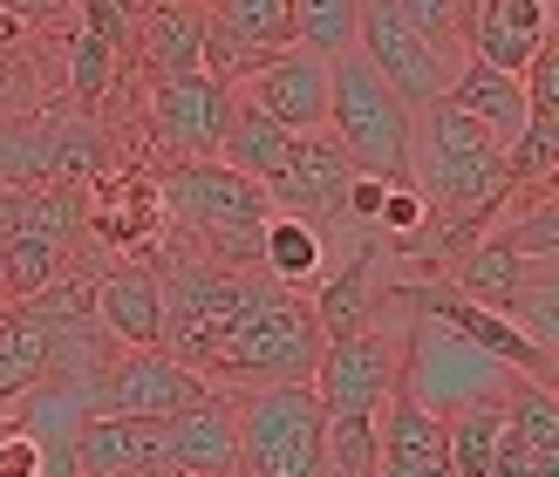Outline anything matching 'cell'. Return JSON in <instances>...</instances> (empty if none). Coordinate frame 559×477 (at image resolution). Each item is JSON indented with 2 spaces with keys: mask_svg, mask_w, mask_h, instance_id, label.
I'll use <instances>...</instances> for the list:
<instances>
[{
  "mask_svg": "<svg viewBox=\"0 0 559 477\" xmlns=\"http://www.w3.org/2000/svg\"><path fill=\"white\" fill-rule=\"evenodd\" d=\"M287 157H294V136L280 130L266 109H253V103L239 96L226 136H218V164H226V171H239V178H253V184H273L280 171H287Z\"/></svg>",
  "mask_w": 559,
  "mask_h": 477,
  "instance_id": "44dd1931",
  "label": "cell"
},
{
  "mask_svg": "<svg viewBox=\"0 0 559 477\" xmlns=\"http://www.w3.org/2000/svg\"><path fill=\"white\" fill-rule=\"evenodd\" d=\"M0 477H41V443L14 430V437H0Z\"/></svg>",
  "mask_w": 559,
  "mask_h": 477,
  "instance_id": "e575fe53",
  "label": "cell"
},
{
  "mask_svg": "<svg viewBox=\"0 0 559 477\" xmlns=\"http://www.w3.org/2000/svg\"><path fill=\"white\" fill-rule=\"evenodd\" d=\"M157 184V212H164V239L185 260L205 266H260V232H266V191L253 178L226 171V164H164L151 178Z\"/></svg>",
  "mask_w": 559,
  "mask_h": 477,
  "instance_id": "6da1fadb",
  "label": "cell"
},
{
  "mask_svg": "<svg viewBox=\"0 0 559 477\" xmlns=\"http://www.w3.org/2000/svg\"><path fill=\"white\" fill-rule=\"evenodd\" d=\"M376 416H328V477H376Z\"/></svg>",
  "mask_w": 559,
  "mask_h": 477,
  "instance_id": "f546056e",
  "label": "cell"
},
{
  "mask_svg": "<svg viewBox=\"0 0 559 477\" xmlns=\"http://www.w3.org/2000/svg\"><path fill=\"white\" fill-rule=\"evenodd\" d=\"M424 226H430L424 191H416V184H389V191H382V212H376V239H382V246H409Z\"/></svg>",
  "mask_w": 559,
  "mask_h": 477,
  "instance_id": "1f68e13d",
  "label": "cell"
},
{
  "mask_svg": "<svg viewBox=\"0 0 559 477\" xmlns=\"http://www.w3.org/2000/svg\"><path fill=\"white\" fill-rule=\"evenodd\" d=\"M157 287H164V334H157V348L185 361L191 375L205 382V369L218 361V348H226V334L246 321V307L260 300L266 287V273L260 266H205V260H185V252H171V266L157 273Z\"/></svg>",
  "mask_w": 559,
  "mask_h": 477,
  "instance_id": "3957f363",
  "label": "cell"
},
{
  "mask_svg": "<svg viewBox=\"0 0 559 477\" xmlns=\"http://www.w3.org/2000/svg\"><path fill=\"white\" fill-rule=\"evenodd\" d=\"M164 464L185 470V477H233L239 470V409H233V396L212 389L205 403L164 416Z\"/></svg>",
  "mask_w": 559,
  "mask_h": 477,
  "instance_id": "5bb4252c",
  "label": "cell"
},
{
  "mask_svg": "<svg viewBox=\"0 0 559 477\" xmlns=\"http://www.w3.org/2000/svg\"><path fill=\"white\" fill-rule=\"evenodd\" d=\"M376 477H451V457H382Z\"/></svg>",
  "mask_w": 559,
  "mask_h": 477,
  "instance_id": "d590c367",
  "label": "cell"
},
{
  "mask_svg": "<svg viewBox=\"0 0 559 477\" xmlns=\"http://www.w3.org/2000/svg\"><path fill=\"white\" fill-rule=\"evenodd\" d=\"M396 389L409 403H424L430 416H451L464 403H491L506 396V369L485 361L464 334L437 327V321H409L403 334V369H396Z\"/></svg>",
  "mask_w": 559,
  "mask_h": 477,
  "instance_id": "8992f818",
  "label": "cell"
},
{
  "mask_svg": "<svg viewBox=\"0 0 559 477\" xmlns=\"http://www.w3.org/2000/svg\"><path fill=\"white\" fill-rule=\"evenodd\" d=\"M498 443H506V396L491 403H464L443 416V457H451V477H485Z\"/></svg>",
  "mask_w": 559,
  "mask_h": 477,
  "instance_id": "603a6c76",
  "label": "cell"
},
{
  "mask_svg": "<svg viewBox=\"0 0 559 477\" xmlns=\"http://www.w3.org/2000/svg\"><path fill=\"white\" fill-rule=\"evenodd\" d=\"M539 41H552V0H478L471 35H464V55H478V62L519 75L539 55Z\"/></svg>",
  "mask_w": 559,
  "mask_h": 477,
  "instance_id": "9a60e30c",
  "label": "cell"
},
{
  "mask_svg": "<svg viewBox=\"0 0 559 477\" xmlns=\"http://www.w3.org/2000/svg\"><path fill=\"white\" fill-rule=\"evenodd\" d=\"M519 90H525V109L533 117H559V48L539 41V55L519 69Z\"/></svg>",
  "mask_w": 559,
  "mask_h": 477,
  "instance_id": "836d02e7",
  "label": "cell"
},
{
  "mask_svg": "<svg viewBox=\"0 0 559 477\" xmlns=\"http://www.w3.org/2000/svg\"><path fill=\"white\" fill-rule=\"evenodd\" d=\"M369 0H294V27H300V41L307 48H321V55H342L355 41V21Z\"/></svg>",
  "mask_w": 559,
  "mask_h": 477,
  "instance_id": "4dcf8cb0",
  "label": "cell"
},
{
  "mask_svg": "<svg viewBox=\"0 0 559 477\" xmlns=\"http://www.w3.org/2000/svg\"><path fill=\"white\" fill-rule=\"evenodd\" d=\"M62 279V246L41 232H8L0 239V307H27Z\"/></svg>",
  "mask_w": 559,
  "mask_h": 477,
  "instance_id": "d4e9b609",
  "label": "cell"
},
{
  "mask_svg": "<svg viewBox=\"0 0 559 477\" xmlns=\"http://www.w3.org/2000/svg\"><path fill=\"white\" fill-rule=\"evenodd\" d=\"M69 457H75V477L157 470L164 464V424H144V416H82Z\"/></svg>",
  "mask_w": 559,
  "mask_h": 477,
  "instance_id": "e0dca14e",
  "label": "cell"
},
{
  "mask_svg": "<svg viewBox=\"0 0 559 477\" xmlns=\"http://www.w3.org/2000/svg\"><path fill=\"white\" fill-rule=\"evenodd\" d=\"M328 355V334L314 321L307 294H287V287H260V300L246 307V321L226 334L218 361L205 369V389L218 396H253V389H280V382H314Z\"/></svg>",
  "mask_w": 559,
  "mask_h": 477,
  "instance_id": "7a4b0ae2",
  "label": "cell"
},
{
  "mask_svg": "<svg viewBox=\"0 0 559 477\" xmlns=\"http://www.w3.org/2000/svg\"><path fill=\"white\" fill-rule=\"evenodd\" d=\"M559 171V117H525V130L506 144V184L512 191H539Z\"/></svg>",
  "mask_w": 559,
  "mask_h": 477,
  "instance_id": "83f0119b",
  "label": "cell"
},
{
  "mask_svg": "<svg viewBox=\"0 0 559 477\" xmlns=\"http://www.w3.org/2000/svg\"><path fill=\"white\" fill-rule=\"evenodd\" d=\"M136 62H144L151 82L171 75H199L205 69V8L199 0H151L136 14Z\"/></svg>",
  "mask_w": 559,
  "mask_h": 477,
  "instance_id": "ac0fdd59",
  "label": "cell"
},
{
  "mask_svg": "<svg viewBox=\"0 0 559 477\" xmlns=\"http://www.w3.org/2000/svg\"><path fill=\"white\" fill-rule=\"evenodd\" d=\"M300 41L294 0H205V75L239 90L246 75Z\"/></svg>",
  "mask_w": 559,
  "mask_h": 477,
  "instance_id": "30bf717a",
  "label": "cell"
},
{
  "mask_svg": "<svg viewBox=\"0 0 559 477\" xmlns=\"http://www.w3.org/2000/svg\"><path fill=\"white\" fill-rule=\"evenodd\" d=\"M96 327L109 334L117 348H157L164 334V287H157V266H109L96 279Z\"/></svg>",
  "mask_w": 559,
  "mask_h": 477,
  "instance_id": "d6986e66",
  "label": "cell"
},
{
  "mask_svg": "<svg viewBox=\"0 0 559 477\" xmlns=\"http://www.w3.org/2000/svg\"><path fill=\"white\" fill-rule=\"evenodd\" d=\"M451 109H464L471 123H478L485 136L498 151L512 144V136L525 130V117H533V109H525V90H519V75H506V69H491V62H478V55H464L457 62V75H451V96H443Z\"/></svg>",
  "mask_w": 559,
  "mask_h": 477,
  "instance_id": "ffe728a7",
  "label": "cell"
},
{
  "mask_svg": "<svg viewBox=\"0 0 559 477\" xmlns=\"http://www.w3.org/2000/svg\"><path fill=\"white\" fill-rule=\"evenodd\" d=\"M233 477H239V470H233Z\"/></svg>",
  "mask_w": 559,
  "mask_h": 477,
  "instance_id": "74e56055",
  "label": "cell"
},
{
  "mask_svg": "<svg viewBox=\"0 0 559 477\" xmlns=\"http://www.w3.org/2000/svg\"><path fill=\"white\" fill-rule=\"evenodd\" d=\"M233 103L239 90H226L218 75H171V82H151L144 96V123H151V144L164 164H218V136L233 123Z\"/></svg>",
  "mask_w": 559,
  "mask_h": 477,
  "instance_id": "ba28073f",
  "label": "cell"
},
{
  "mask_svg": "<svg viewBox=\"0 0 559 477\" xmlns=\"http://www.w3.org/2000/svg\"><path fill=\"white\" fill-rule=\"evenodd\" d=\"M90 226V184H21L14 191V232H41L62 246Z\"/></svg>",
  "mask_w": 559,
  "mask_h": 477,
  "instance_id": "484cf974",
  "label": "cell"
},
{
  "mask_svg": "<svg viewBox=\"0 0 559 477\" xmlns=\"http://www.w3.org/2000/svg\"><path fill=\"white\" fill-rule=\"evenodd\" d=\"M328 136L342 144L355 178L376 184H409V103L361 62V48L334 55L328 82Z\"/></svg>",
  "mask_w": 559,
  "mask_h": 477,
  "instance_id": "277c9868",
  "label": "cell"
},
{
  "mask_svg": "<svg viewBox=\"0 0 559 477\" xmlns=\"http://www.w3.org/2000/svg\"><path fill=\"white\" fill-rule=\"evenodd\" d=\"M348 48H361V62H369V69L389 82V90L409 103V117L451 96V75H457V69L443 62L437 48H424V35H416V27H409L396 8H389V0H369V8H361Z\"/></svg>",
  "mask_w": 559,
  "mask_h": 477,
  "instance_id": "9c48e42d",
  "label": "cell"
},
{
  "mask_svg": "<svg viewBox=\"0 0 559 477\" xmlns=\"http://www.w3.org/2000/svg\"><path fill=\"white\" fill-rule=\"evenodd\" d=\"M239 409V477H328V409L314 382H280L233 396Z\"/></svg>",
  "mask_w": 559,
  "mask_h": 477,
  "instance_id": "5b68a950",
  "label": "cell"
},
{
  "mask_svg": "<svg viewBox=\"0 0 559 477\" xmlns=\"http://www.w3.org/2000/svg\"><path fill=\"white\" fill-rule=\"evenodd\" d=\"M389 307V300H382ZM382 307L355 334L328 342L321 369H314V396L328 416H376L389 396H396V369H403V334H409V314L396 307V327L382 321Z\"/></svg>",
  "mask_w": 559,
  "mask_h": 477,
  "instance_id": "52a82bcc",
  "label": "cell"
},
{
  "mask_svg": "<svg viewBox=\"0 0 559 477\" xmlns=\"http://www.w3.org/2000/svg\"><path fill=\"white\" fill-rule=\"evenodd\" d=\"M443 279H451L464 300H478V307H491V314H506V307H512L525 287L559 279V260H519V252H506L491 232H478L451 266H443Z\"/></svg>",
  "mask_w": 559,
  "mask_h": 477,
  "instance_id": "2e32d148",
  "label": "cell"
},
{
  "mask_svg": "<svg viewBox=\"0 0 559 477\" xmlns=\"http://www.w3.org/2000/svg\"><path fill=\"white\" fill-rule=\"evenodd\" d=\"M348 184H355V171H348L342 144H334L328 130H314V136H294L287 171H280L273 184H260V191H266V212L300 218V226H314V232H334L342 226Z\"/></svg>",
  "mask_w": 559,
  "mask_h": 477,
  "instance_id": "7c38bea8",
  "label": "cell"
},
{
  "mask_svg": "<svg viewBox=\"0 0 559 477\" xmlns=\"http://www.w3.org/2000/svg\"><path fill=\"white\" fill-rule=\"evenodd\" d=\"M48 382V342L27 321V307H0V409L27 403Z\"/></svg>",
  "mask_w": 559,
  "mask_h": 477,
  "instance_id": "cb8c5ba5",
  "label": "cell"
},
{
  "mask_svg": "<svg viewBox=\"0 0 559 477\" xmlns=\"http://www.w3.org/2000/svg\"><path fill=\"white\" fill-rule=\"evenodd\" d=\"M109 90H117V55H109L103 41H90V35L75 27V35H69V109L96 117Z\"/></svg>",
  "mask_w": 559,
  "mask_h": 477,
  "instance_id": "f1b7e54d",
  "label": "cell"
},
{
  "mask_svg": "<svg viewBox=\"0 0 559 477\" xmlns=\"http://www.w3.org/2000/svg\"><path fill=\"white\" fill-rule=\"evenodd\" d=\"M328 82H334V55L294 41L287 55H273V62H260L246 75L239 96L253 109H266L287 136H314V130H328Z\"/></svg>",
  "mask_w": 559,
  "mask_h": 477,
  "instance_id": "4fadbf2b",
  "label": "cell"
},
{
  "mask_svg": "<svg viewBox=\"0 0 559 477\" xmlns=\"http://www.w3.org/2000/svg\"><path fill=\"white\" fill-rule=\"evenodd\" d=\"M75 8H82V35L103 41V48L123 62V48H130V35H136V8H130V0H75Z\"/></svg>",
  "mask_w": 559,
  "mask_h": 477,
  "instance_id": "d6a6232c",
  "label": "cell"
},
{
  "mask_svg": "<svg viewBox=\"0 0 559 477\" xmlns=\"http://www.w3.org/2000/svg\"><path fill=\"white\" fill-rule=\"evenodd\" d=\"M260 273L273 279V287H287V294H307L314 279L328 273V232L314 226H300V218H266V232H260Z\"/></svg>",
  "mask_w": 559,
  "mask_h": 477,
  "instance_id": "7402d4cb",
  "label": "cell"
},
{
  "mask_svg": "<svg viewBox=\"0 0 559 477\" xmlns=\"http://www.w3.org/2000/svg\"><path fill=\"white\" fill-rule=\"evenodd\" d=\"M199 8H205V0H199Z\"/></svg>",
  "mask_w": 559,
  "mask_h": 477,
  "instance_id": "8d00e7d4",
  "label": "cell"
},
{
  "mask_svg": "<svg viewBox=\"0 0 559 477\" xmlns=\"http://www.w3.org/2000/svg\"><path fill=\"white\" fill-rule=\"evenodd\" d=\"M205 396L212 389L164 348H117V361L90 382V416H144V424H164V416H178Z\"/></svg>",
  "mask_w": 559,
  "mask_h": 477,
  "instance_id": "8fae6325",
  "label": "cell"
},
{
  "mask_svg": "<svg viewBox=\"0 0 559 477\" xmlns=\"http://www.w3.org/2000/svg\"><path fill=\"white\" fill-rule=\"evenodd\" d=\"M506 430H512L539 464L559 457V389H539V382L506 375Z\"/></svg>",
  "mask_w": 559,
  "mask_h": 477,
  "instance_id": "4316f807",
  "label": "cell"
}]
</instances>
